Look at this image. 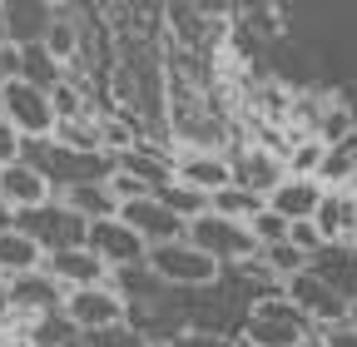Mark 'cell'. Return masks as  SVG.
<instances>
[{
  "label": "cell",
  "mask_w": 357,
  "mask_h": 347,
  "mask_svg": "<svg viewBox=\"0 0 357 347\" xmlns=\"http://www.w3.org/2000/svg\"><path fill=\"white\" fill-rule=\"evenodd\" d=\"M352 174H357V129H352V134H342L337 144H323V159H318V174H312V179L337 194Z\"/></svg>",
  "instance_id": "22"
},
{
  "label": "cell",
  "mask_w": 357,
  "mask_h": 347,
  "mask_svg": "<svg viewBox=\"0 0 357 347\" xmlns=\"http://www.w3.org/2000/svg\"><path fill=\"white\" fill-rule=\"evenodd\" d=\"M75 219H84V224H100V219H114L119 213V199L109 194V184H75V189H65V194H55Z\"/></svg>",
  "instance_id": "20"
},
{
  "label": "cell",
  "mask_w": 357,
  "mask_h": 347,
  "mask_svg": "<svg viewBox=\"0 0 357 347\" xmlns=\"http://www.w3.org/2000/svg\"><path fill=\"white\" fill-rule=\"evenodd\" d=\"M89 337H95V347H144V337L129 332L124 323L119 327H105V332H89Z\"/></svg>",
  "instance_id": "30"
},
{
  "label": "cell",
  "mask_w": 357,
  "mask_h": 347,
  "mask_svg": "<svg viewBox=\"0 0 357 347\" xmlns=\"http://www.w3.org/2000/svg\"><path fill=\"white\" fill-rule=\"evenodd\" d=\"M55 25V6H6V40L10 45H45Z\"/></svg>",
  "instance_id": "19"
},
{
  "label": "cell",
  "mask_w": 357,
  "mask_h": 347,
  "mask_svg": "<svg viewBox=\"0 0 357 347\" xmlns=\"http://www.w3.org/2000/svg\"><path fill=\"white\" fill-rule=\"evenodd\" d=\"M144 268L164 283V288H208L218 278V263L208 253H199L189 238H174L144 253Z\"/></svg>",
  "instance_id": "3"
},
{
  "label": "cell",
  "mask_w": 357,
  "mask_h": 347,
  "mask_svg": "<svg viewBox=\"0 0 357 347\" xmlns=\"http://www.w3.org/2000/svg\"><path fill=\"white\" fill-rule=\"evenodd\" d=\"M312 229L323 233V243H342L352 229H357V203H352V194H323V203H318V213H312Z\"/></svg>",
  "instance_id": "21"
},
{
  "label": "cell",
  "mask_w": 357,
  "mask_h": 347,
  "mask_svg": "<svg viewBox=\"0 0 357 347\" xmlns=\"http://www.w3.org/2000/svg\"><path fill=\"white\" fill-rule=\"evenodd\" d=\"M20 79L50 95L55 84H65V65H60L50 50H45V45H25V50H20Z\"/></svg>",
  "instance_id": "24"
},
{
  "label": "cell",
  "mask_w": 357,
  "mask_h": 347,
  "mask_svg": "<svg viewBox=\"0 0 357 347\" xmlns=\"http://www.w3.org/2000/svg\"><path fill=\"white\" fill-rule=\"evenodd\" d=\"M174 184L199 189V194H218V189L234 184V169H229L223 154H184L174 164Z\"/></svg>",
  "instance_id": "17"
},
{
  "label": "cell",
  "mask_w": 357,
  "mask_h": 347,
  "mask_svg": "<svg viewBox=\"0 0 357 347\" xmlns=\"http://www.w3.org/2000/svg\"><path fill=\"white\" fill-rule=\"evenodd\" d=\"M84 229H89V224L75 219L60 199H45V203L15 213V233H25L45 258H50V253H65V248H84Z\"/></svg>",
  "instance_id": "2"
},
{
  "label": "cell",
  "mask_w": 357,
  "mask_h": 347,
  "mask_svg": "<svg viewBox=\"0 0 357 347\" xmlns=\"http://www.w3.org/2000/svg\"><path fill=\"white\" fill-rule=\"evenodd\" d=\"M318 342H323V347H357V327H352V323L318 327Z\"/></svg>",
  "instance_id": "31"
},
{
  "label": "cell",
  "mask_w": 357,
  "mask_h": 347,
  "mask_svg": "<svg viewBox=\"0 0 357 347\" xmlns=\"http://www.w3.org/2000/svg\"><path fill=\"white\" fill-rule=\"evenodd\" d=\"M229 169H234V184L248 189L253 199H268V194H273V189L288 179L283 159H278V154H268V149H248V154L229 159Z\"/></svg>",
  "instance_id": "13"
},
{
  "label": "cell",
  "mask_w": 357,
  "mask_h": 347,
  "mask_svg": "<svg viewBox=\"0 0 357 347\" xmlns=\"http://www.w3.org/2000/svg\"><path fill=\"white\" fill-rule=\"evenodd\" d=\"M312 332L318 327H312L288 298H263L248 313V342L253 347H303Z\"/></svg>",
  "instance_id": "4"
},
{
  "label": "cell",
  "mask_w": 357,
  "mask_h": 347,
  "mask_svg": "<svg viewBox=\"0 0 357 347\" xmlns=\"http://www.w3.org/2000/svg\"><path fill=\"white\" fill-rule=\"evenodd\" d=\"M248 233H253V243H258V248H273V243H283V238H288V224L278 219L273 208H258L253 219H248Z\"/></svg>",
  "instance_id": "28"
},
{
  "label": "cell",
  "mask_w": 357,
  "mask_h": 347,
  "mask_svg": "<svg viewBox=\"0 0 357 347\" xmlns=\"http://www.w3.org/2000/svg\"><path fill=\"white\" fill-rule=\"evenodd\" d=\"M65 302V288L50 278V273H25V278H10L6 283V308L10 313H25V318H45V313H60Z\"/></svg>",
  "instance_id": "11"
},
{
  "label": "cell",
  "mask_w": 357,
  "mask_h": 347,
  "mask_svg": "<svg viewBox=\"0 0 357 347\" xmlns=\"http://www.w3.org/2000/svg\"><path fill=\"white\" fill-rule=\"evenodd\" d=\"M20 79V45H0V84Z\"/></svg>",
  "instance_id": "34"
},
{
  "label": "cell",
  "mask_w": 357,
  "mask_h": 347,
  "mask_svg": "<svg viewBox=\"0 0 357 347\" xmlns=\"http://www.w3.org/2000/svg\"><path fill=\"white\" fill-rule=\"evenodd\" d=\"M154 199L174 213V219H184V224H194L199 213H208V194L184 189V184H164V189H154Z\"/></svg>",
  "instance_id": "26"
},
{
  "label": "cell",
  "mask_w": 357,
  "mask_h": 347,
  "mask_svg": "<svg viewBox=\"0 0 357 347\" xmlns=\"http://www.w3.org/2000/svg\"><path fill=\"white\" fill-rule=\"evenodd\" d=\"M124 308H129V302H124L109 283H100V288H75V293H65V302H60V313H65V323H70L75 332L119 327V323H124Z\"/></svg>",
  "instance_id": "7"
},
{
  "label": "cell",
  "mask_w": 357,
  "mask_h": 347,
  "mask_svg": "<svg viewBox=\"0 0 357 347\" xmlns=\"http://www.w3.org/2000/svg\"><path fill=\"white\" fill-rule=\"evenodd\" d=\"M40 263H45V253L25 238V233H0V278H25V273H40Z\"/></svg>",
  "instance_id": "23"
},
{
  "label": "cell",
  "mask_w": 357,
  "mask_h": 347,
  "mask_svg": "<svg viewBox=\"0 0 357 347\" xmlns=\"http://www.w3.org/2000/svg\"><path fill=\"white\" fill-rule=\"evenodd\" d=\"M45 273H50L65 293H75V288H100V283H109V268L100 263L89 248H65V253H50L40 263Z\"/></svg>",
  "instance_id": "12"
},
{
  "label": "cell",
  "mask_w": 357,
  "mask_h": 347,
  "mask_svg": "<svg viewBox=\"0 0 357 347\" xmlns=\"http://www.w3.org/2000/svg\"><path fill=\"white\" fill-rule=\"evenodd\" d=\"M184 238H189L199 253H208L218 268H223V263H243V258H253V253H258V243H253L248 224L218 219V213H199L194 224H184Z\"/></svg>",
  "instance_id": "5"
},
{
  "label": "cell",
  "mask_w": 357,
  "mask_h": 347,
  "mask_svg": "<svg viewBox=\"0 0 357 347\" xmlns=\"http://www.w3.org/2000/svg\"><path fill=\"white\" fill-rule=\"evenodd\" d=\"M20 159V134L10 129V119L0 114V164H15Z\"/></svg>",
  "instance_id": "33"
},
{
  "label": "cell",
  "mask_w": 357,
  "mask_h": 347,
  "mask_svg": "<svg viewBox=\"0 0 357 347\" xmlns=\"http://www.w3.org/2000/svg\"><path fill=\"white\" fill-rule=\"evenodd\" d=\"M303 347H323V342H318V332H312V337H307V342H303Z\"/></svg>",
  "instance_id": "38"
},
{
  "label": "cell",
  "mask_w": 357,
  "mask_h": 347,
  "mask_svg": "<svg viewBox=\"0 0 357 347\" xmlns=\"http://www.w3.org/2000/svg\"><path fill=\"white\" fill-rule=\"evenodd\" d=\"M0 293H6V278H0Z\"/></svg>",
  "instance_id": "39"
},
{
  "label": "cell",
  "mask_w": 357,
  "mask_h": 347,
  "mask_svg": "<svg viewBox=\"0 0 357 347\" xmlns=\"http://www.w3.org/2000/svg\"><path fill=\"white\" fill-rule=\"evenodd\" d=\"M0 45H10V40H6V6H0Z\"/></svg>",
  "instance_id": "36"
},
{
  "label": "cell",
  "mask_w": 357,
  "mask_h": 347,
  "mask_svg": "<svg viewBox=\"0 0 357 347\" xmlns=\"http://www.w3.org/2000/svg\"><path fill=\"white\" fill-rule=\"evenodd\" d=\"M84 248L100 258L105 268H129V263H144V238H134L124 224H119V213L114 219H100V224H89L84 229Z\"/></svg>",
  "instance_id": "10"
},
{
  "label": "cell",
  "mask_w": 357,
  "mask_h": 347,
  "mask_svg": "<svg viewBox=\"0 0 357 347\" xmlns=\"http://www.w3.org/2000/svg\"><path fill=\"white\" fill-rule=\"evenodd\" d=\"M318 159H323V144L307 139V144H298V149L283 159V169H288V179H312V174H318Z\"/></svg>",
  "instance_id": "29"
},
{
  "label": "cell",
  "mask_w": 357,
  "mask_h": 347,
  "mask_svg": "<svg viewBox=\"0 0 357 347\" xmlns=\"http://www.w3.org/2000/svg\"><path fill=\"white\" fill-rule=\"evenodd\" d=\"M114 169H119V174H129V179H139L149 194H154V189H164V184H174V159H169V154H159L154 144H139V139H134L124 154H114Z\"/></svg>",
  "instance_id": "15"
},
{
  "label": "cell",
  "mask_w": 357,
  "mask_h": 347,
  "mask_svg": "<svg viewBox=\"0 0 357 347\" xmlns=\"http://www.w3.org/2000/svg\"><path fill=\"white\" fill-rule=\"evenodd\" d=\"M263 253V273H278V278H293V273H303L307 268V258L283 238V243H273V248H258Z\"/></svg>",
  "instance_id": "27"
},
{
  "label": "cell",
  "mask_w": 357,
  "mask_h": 347,
  "mask_svg": "<svg viewBox=\"0 0 357 347\" xmlns=\"http://www.w3.org/2000/svg\"><path fill=\"white\" fill-rule=\"evenodd\" d=\"M0 199L20 213V208H35V203H45V199H55V194H50V184H45L30 164L15 159V164H0Z\"/></svg>",
  "instance_id": "18"
},
{
  "label": "cell",
  "mask_w": 357,
  "mask_h": 347,
  "mask_svg": "<svg viewBox=\"0 0 357 347\" xmlns=\"http://www.w3.org/2000/svg\"><path fill=\"white\" fill-rule=\"evenodd\" d=\"M258 208H263V199H253V194H248V189H238V184L208 194V213H218V219H234V224H248Z\"/></svg>",
  "instance_id": "25"
},
{
  "label": "cell",
  "mask_w": 357,
  "mask_h": 347,
  "mask_svg": "<svg viewBox=\"0 0 357 347\" xmlns=\"http://www.w3.org/2000/svg\"><path fill=\"white\" fill-rule=\"evenodd\" d=\"M10 229H15V208L0 199V233H10Z\"/></svg>",
  "instance_id": "35"
},
{
  "label": "cell",
  "mask_w": 357,
  "mask_h": 347,
  "mask_svg": "<svg viewBox=\"0 0 357 347\" xmlns=\"http://www.w3.org/2000/svg\"><path fill=\"white\" fill-rule=\"evenodd\" d=\"M347 323H352V327H357V302H347Z\"/></svg>",
  "instance_id": "37"
},
{
  "label": "cell",
  "mask_w": 357,
  "mask_h": 347,
  "mask_svg": "<svg viewBox=\"0 0 357 347\" xmlns=\"http://www.w3.org/2000/svg\"><path fill=\"white\" fill-rule=\"evenodd\" d=\"M283 298L293 302V308L312 323V327H333V323H347V302L312 273V268H303V273H293V278H283Z\"/></svg>",
  "instance_id": "8"
},
{
  "label": "cell",
  "mask_w": 357,
  "mask_h": 347,
  "mask_svg": "<svg viewBox=\"0 0 357 347\" xmlns=\"http://www.w3.org/2000/svg\"><path fill=\"white\" fill-rule=\"evenodd\" d=\"M323 184L318 179H283L273 194L263 199V208H273L283 224H303V219H312L318 213V203H323Z\"/></svg>",
  "instance_id": "14"
},
{
  "label": "cell",
  "mask_w": 357,
  "mask_h": 347,
  "mask_svg": "<svg viewBox=\"0 0 357 347\" xmlns=\"http://www.w3.org/2000/svg\"><path fill=\"white\" fill-rule=\"evenodd\" d=\"M0 114L10 119V129H15L20 139H50V134H55L50 95L35 90V84H25V79L0 84Z\"/></svg>",
  "instance_id": "6"
},
{
  "label": "cell",
  "mask_w": 357,
  "mask_h": 347,
  "mask_svg": "<svg viewBox=\"0 0 357 347\" xmlns=\"http://www.w3.org/2000/svg\"><path fill=\"white\" fill-rule=\"evenodd\" d=\"M20 164H30L50 184V194H65L75 184H105L114 174L109 149H70L55 139H20Z\"/></svg>",
  "instance_id": "1"
},
{
  "label": "cell",
  "mask_w": 357,
  "mask_h": 347,
  "mask_svg": "<svg viewBox=\"0 0 357 347\" xmlns=\"http://www.w3.org/2000/svg\"><path fill=\"white\" fill-rule=\"evenodd\" d=\"M119 224H124L134 238H144V248H159V243L184 238V219H174V213H169V208H164L154 194L119 203Z\"/></svg>",
  "instance_id": "9"
},
{
  "label": "cell",
  "mask_w": 357,
  "mask_h": 347,
  "mask_svg": "<svg viewBox=\"0 0 357 347\" xmlns=\"http://www.w3.org/2000/svg\"><path fill=\"white\" fill-rule=\"evenodd\" d=\"M342 134H352V119H347L342 109H328V119H323V139H318V144H337Z\"/></svg>",
  "instance_id": "32"
},
{
  "label": "cell",
  "mask_w": 357,
  "mask_h": 347,
  "mask_svg": "<svg viewBox=\"0 0 357 347\" xmlns=\"http://www.w3.org/2000/svg\"><path fill=\"white\" fill-rule=\"evenodd\" d=\"M307 268L318 273L342 302H357V253H347L342 243H323V253L307 258Z\"/></svg>",
  "instance_id": "16"
}]
</instances>
